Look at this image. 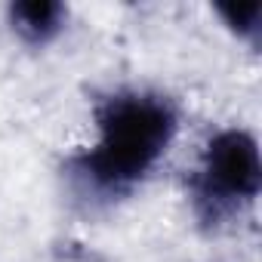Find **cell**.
<instances>
[{
    "label": "cell",
    "instance_id": "6da1fadb",
    "mask_svg": "<svg viewBox=\"0 0 262 262\" xmlns=\"http://www.w3.org/2000/svg\"><path fill=\"white\" fill-rule=\"evenodd\" d=\"M179 114L158 93L123 90L96 108V142L74 158V173L99 194H123L139 185L170 151Z\"/></svg>",
    "mask_w": 262,
    "mask_h": 262
},
{
    "label": "cell",
    "instance_id": "3957f363",
    "mask_svg": "<svg viewBox=\"0 0 262 262\" xmlns=\"http://www.w3.org/2000/svg\"><path fill=\"white\" fill-rule=\"evenodd\" d=\"M65 16H68V10L62 4H56V0H25V4L10 7L13 31H19V37L28 40V43L53 40L62 31Z\"/></svg>",
    "mask_w": 262,
    "mask_h": 262
},
{
    "label": "cell",
    "instance_id": "277c9868",
    "mask_svg": "<svg viewBox=\"0 0 262 262\" xmlns=\"http://www.w3.org/2000/svg\"><path fill=\"white\" fill-rule=\"evenodd\" d=\"M216 13L225 19L231 31L241 37H256L259 34V19H262V4H237V7H216Z\"/></svg>",
    "mask_w": 262,
    "mask_h": 262
},
{
    "label": "cell",
    "instance_id": "7a4b0ae2",
    "mask_svg": "<svg viewBox=\"0 0 262 262\" xmlns=\"http://www.w3.org/2000/svg\"><path fill=\"white\" fill-rule=\"evenodd\" d=\"M262 185V164L256 139L244 129H222L216 133L204 155L194 179L198 207L207 216L228 213L241 204H250Z\"/></svg>",
    "mask_w": 262,
    "mask_h": 262
}]
</instances>
